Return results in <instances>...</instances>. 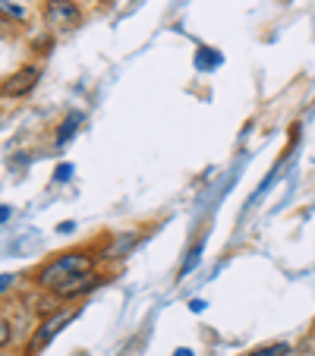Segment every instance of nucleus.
Segmentation results:
<instances>
[{"label": "nucleus", "instance_id": "obj_5", "mask_svg": "<svg viewBox=\"0 0 315 356\" xmlns=\"http://www.w3.org/2000/svg\"><path fill=\"white\" fill-rule=\"evenodd\" d=\"M101 284V275L98 271H82V275H76V277H70L67 284H60L57 290H51V293H57L60 300H67V302H73V300H79V296H86V293H92L95 287Z\"/></svg>", "mask_w": 315, "mask_h": 356}, {"label": "nucleus", "instance_id": "obj_9", "mask_svg": "<svg viewBox=\"0 0 315 356\" xmlns=\"http://www.w3.org/2000/svg\"><path fill=\"white\" fill-rule=\"evenodd\" d=\"M0 16H7V19H13V22H26L29 10L22 7V3H16V0H0Z\"/></svg>", "mask_w": 315, "mask_h": 356}, {"label": "nucleus", "instance_id": "obj_10", "mask_svg": "<svg viewBox=\"0 0 315 356\" xmlns=\"http://www.w3.org/2000/svg\"><path fill=\"white\" fill-rule=\"evenodd\" d=\"M13 343V322L10 318H0V350Z\"/></svg>", "mask_w": 315, "mask_h": 356}, {"label": "nucleus", "instance_id": "obj_4", "mask_svg": "<svg viewBox=\"0 0 315 356\" xmlns=\"http://www.w3.org/2000/svg\"><path fill=\"white\" fill-rule=\"evenodd\" d=\"M38 79H41V67H35V63L19 67L13 76H7V79L0 82V95H3V98H26V95L38 86Z\"/></svg>", "mask_w": 315, "mask_h": 356}, {"label": "nucleus", "instance_id": "obj_3", "mask_svg": "<svg viewBox=\"0 0 315 356\" xmlns=\"http://www.w3.org/2000/svg\"><path fill=\"white\" fill-rule=\"evenodd\" d=\"M41 13H45L47 29H54V32H73L82 26V10L73 0H45Z\"/></svg>", "mask_w": 315, "mask_h": 356}, {"label": "nucleus", "instance_id": "obj_14", "mask_svg": "<svg viewBox=\"0 0 315 356\" xmlns=\"http://www.w3.org/2000/svg\"><path fill=\"white\" fill-rule=\"evenodd\" d=\"M7 218H10V209H0V224L7 221Z\"/></svg>", "mask_w": 315, "mask_h": 356}, {"label": "nucleus", "instance_id": "obj_15", "mask_svg": "<svg viewBox=\"0 0 315 356\" xmlns=\"http://www.w3.org/2000/svg\"><path fill=\"white\" fill-rule=\"evenodd\" d=\"M177 356H193V353H189V350H180V353H177Z\"/></svg>", "mask_w": 315, "mask_h": 356}, {"label": "nucleus", "instance_id": "obj_8", "mask_svg": "<svg viewBox=\"0 0 315 356\" xmlns=\"http://www.w3.org/2000/svg\"><path fill=\"white\" fill-rule=\"evenodd\" d=\"M246 356H290V343L275 341V343H261V347L249 350Z\"/></svg>", "mask_w": 315, "mask_h": 356}, {"label": "nucleus", "instance_id": "obj_7", "mask_svg": "<svg viewBox=\"0 0 315 356\" xmlns=\"http://www.w3.org/2000/svg\"><path fill=\"white\" fill-rule=\"evenodd\" d=\"M79 123H82V114H70L67 120L60 123V129H57V145H67V142L73 139V133L79 129Z\"/></svg>", "mask_w": 315, "mask_h": 356}, {"label": "nucleus", "instance_id": "obj_13", "mask_svg": "<svg viewBox=\"0 0 315 356\" xmlns=\"http://www.w3.org/2000/svg\"><path fill=\"white\" fill-rule=\"evenodd\" d=\"M13 281H16V275H3V277H0V293H7Z\"/></svg>", "mask_w": 315, "mask_h": 356}, {"label": "nucleus", "instance_id": "obj_2", "mask_svg": "<svg viewBox=\"0 0 315 356\" xmlns=\"http://www.w3.org/2000/svg\"><path fill=\"white\" fill-rule=\"evenodd\" d=\"M76 312H79V309H57V312H51V316L41 318L38 328H35V334H32V341H29V347H26V356H38L41 350L47 347V343L60 334L63 325L73 322Z\"/></svg>", "mask_w": 315, "mask_h": 356}, {"label": "nucleus", "instance_id": "obj_6", "mask_svg": "<svg viewBox=\"0 0 315 356\" xmlns=\"http://www.w3.org/2000/svg\"><path fill=\"white\" fill-rule=\"evenodd\" d=\"M139 240H142V236L136 234V230H129V234H117L114 243H111V246H104V252H101V256H104V259H123V256H129V252H133V246Z\"/></svg>", "mask_w": 315, "mask_h": 356}, {"label": "nucleus", "instance_id": "obj_11", "mask_svg": "<svg viewBox=\"0 0 315 356\" xmlns=\"http://www.w3.org/2000/svg\"><path fill=\"white\" fill-rule=\"evenodd\" d=\"M199 256H202V243H195L193 249H189V256H186V262H183V268H180V275H189V271L195 268V262H199Z\"/></svg>", "mask_w": 315, "mask_h": 356}, {"label": "nucleus", "instance_id": "obj_1", "mask_svg": "<svg viewBox=\"0 0 315 356\" xmlns=\"http://www.w3.org/2000/svg\"><path fill=\"white\" fill-rule=\"evenodd\" d=\"M95 268V256H88L86 249H73V252H63V256L45 262L35 271V287L38 290H57L60 284H67L70 277L82 275V271Z\"/></svg>", "mask_w": 315, "mask_h": 356}, {"label": "nucleus", "instance_id": "obj_16", "mask_svg": "<svg viewBox=\"0 0 315 356\" xmlns=\"http://www.w3.org/2000/svg\"><path fill=\"white\" fill-rule=\"evenodd\" d=\"M0 356H3V350H0Z\"/></svg>", "mask_w": 315, "mask_h": 356}, {"label": "nucleus", "instance_id": "obj_12", "mask_svg": "<svg viewBox=\"0 0 315 356\" xmlns=\"http://www.w3.org/2000/svg\"><path fill=\"white\" fill-rule=\"evenodd\" d=\"M70 174H73V168H70V164H60V168L54 170V180H57V183H67Z\"/></svg>", "mask_w": 315, "mask_h": 356}]
</instances>
